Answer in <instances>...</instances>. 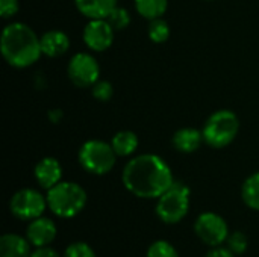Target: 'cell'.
I'll return each mask as SVG.
<instances>
[{"label": "cell", "instance_id": "obj_24", "mask_svg": "<svg viewBox=\"0 0 259 257\" xmlns=\"http://www.w3.org/2000/svg\"><path fill=\"white\" fill-rule=\"evenodd\" d=\"M91 92L93 97L99 101H108L112 98L114 95V88L109 82L106 80H97L93 86H91Z\"/></svg>", "mask_w": 259, "mask_h": 257}, {"label": "cell", "instance_id": "obj_17", "mask_svg": "<svg viewBox=\"0 0 259 257\" xmlns=\"http://www.w3.org/2000/svg\"><path fill=\"white\" fill-rule=\"evenodd\" d=\"M111 145L117 153V156L126 158L135 153V150L138 148V136L131 130H121L114 135Z\"/></svg>", "mask_w": 259, "mask_h": 257}, {"label": "cell", "instance_id": "obj_15", "mask_svg": "<svg viewBox=\"0 0 259 257\" xmlns=\"http://www.w3.org/2000/svg\"><path fill=\"white\" fill-rule=\"evenodd\" d=\"M203 133L193 127H184L179 129L173 135V145L181 153H193L199 150V147L203 142Z\"/></svg>", "mask_w": 259, "mask_h": 257}, {"label": "cell", "instance_id": "obj_8", "mask_svg": "<svg viewBox=\"0 0 259 257\" xmlns=\"http://www.w3.org/2000/svg\"><path fill=\"white\" fill-rule=\"evenodd\" d=\"M194 232L203 244L211 247L222 245L223 242H226L229 236V229L226 221L214 212L200 214L196 220Z\"/></svg>", "mask_w": 259, "mask_h": 257}, {"label": "cell", "instance_id": "obj_13", "mask_svg": "<svg viewBox=\"0 0 259 257\" xmlns=\"http://www.w3.org/2000/svg\"><path fill=\"white\" fill-rule=\"evenodd\" d=\"M39 42H41L42 55H46L49 58H58L70 48V38L67 33H64L61 30L46 32L39 38Z\"/></svg>", "mask_w": 259, "mask_h": 257}, {"label": "cell", "instance_id": "obj_20", "mask_svg": "<svg viewBox=\"0 0 259 257\" xmlns=\"http://www.w3.org/2000/svg\"><path fill=\"white\" fill-rule=\"evenodd\" d=\"M147 35H149V38L153 42L162 44L170 36V27H168L167 21L162 17L161 18H155V20H150V24L147 27Z\"/></svg>", "mask_w": 259, "mask_h": 257}, {"label": "cell", "instance_id": "obj_11", "mask_svg": "<svg viewBox=\"0 0 259 257\" xmlns=\"http://www.w3.org/2000/svg\"><path fill=\"white\" fill-rule=\"evenodd\" d=\"M26 238L36 248L47 247L56 238V226L52 220L39 217L36 220H32V223L27 226Z\"/></svg>", "mask_w": 259, "mask_h": 257}, {"label": "cell", "instance_id": "obj_25", "mask_svg": "<svg viewBox=\"0 0 259 257\" xmlns=\"http://www.w3.org/2000/svg\"><path fill=\"white\" fill-rule=\"evenodd\" d=\"M64 257H97L94 250L85 242H74L67 247Z\"/></svg>", "mask_w": 259, "mask_h": 257}, {"label": "cell", "instance_id": "obj_2", "mask_svg": "<svg viewBox=\"0 0 259 257\" xmlns=\"http://www.w3.org/2000/svg\"><path fill=\"white\" fill-rule=\"evenodd\" d=\"M0 50L5 61L15 68L30 67L42 55L39 38L24 23H11L3 29Z\"/></svg>", "mask_w": 259, "mask_h": 257}, {"label": "cell", "instance_id": "obj_21", "mask_svg": "<svg viewBox=\"0 0 259 257\" xmlns=\"http://www.w3.org/2000/svg\"><path fill=\"white\" fill-rule=\"evenodd\" d=\"M106 20L109 21V24L114 27V30H123L129 26L131 23V15H129V11L126 8H120L117 6L108 17Z\"/></svg>", "mask_w": 259, "mask_h": 257}, {"label": "cell", "instance_id": "obj_12", "mask_svg": "<svg viewBox=\"0 0 259 257\" xmlns=\"http://www.w3.org/2000/svg\"><path fill=\"white\" fill-rule=\"evenodd\" d=\"M33 174H35L38 185L49 191L61 182L62 167L55 158H42L35 165Z\"/></svg>", "mask_w": 259, "mask_h": 257}, {"label": "cell", "instance_id": "obj_28", "mask_svg": "<svg viewBox=\"0 0 259 257\" xmlns=\"http://www.w3.org/2000/svg\"><path fill=\"white\" fill-rule=\"evenodd\" d=\"M206 257H235V254L229 248H214L206 254Z\"/></svg>", "mask_w": 259, "mask_h": 257}, {"label": "cell", "instance_id": "obj_1", "mask_svg": "<svg viewBox=\"0 0 259 257\" xmlns=\"http://www.w3.org/2000/svg\"><path fill=\"white\" fill-rule=\"evenodd\" d=\"M173 182L167 162L152 153L131 159L123 170L124 188L140 198H159Z\"/></svg>", "mask_w": 259, "mask_h": 257}, {"label": "cell", "instance_id": "obj_18", "mask_svg": "<svg viewBox=\"0 0 259 257\" xmlns=\"http://www.w3.org/2000/svg\"><path fill=\"white\" fill-rule=\"evenodd\" d=\"M134 2H135L137 12L147 20L161 18L168 6L167 0H134Z\"/></svg>", "mask_w": 259, "mask_h": 257}, {"label": "cell", "instance_id": "obj_6", "mask_svg": "<svg viewBox=\"0 0 259 257\" xmlns=\"http://www.w3.org/2000/svg\"><path fill=\"white\" fill-rule=\"evenodd\" d=\"M115 161L117 153L112 145L100 139H90L83 142L79 150V164L85 171L96 176L109 173L114 168Z\"/></svg>", "mask_w": 259, "mask_h": 257}, {"label": "cell", "instance_id": "obj_16", "mask_svg": "<svg viewBox=\"0 0 259 257\" xmlns=\"http://www.w3.org/2000/svg\"><path fill=\"white\" fill-rule=\"evenodd\" d=\"M29 241L21 238L20 235L8 233L0 239V257H30Z\"/></svg>", "mask_w": 259, "mask_h": 257}, {"label": "cell", "instance_id": "obj_23", "mask_svg": "<svg viewBox=\"0 0 259 257\" xmlns=\"http://www.w3.org/2000/svg\"><path fill=\"white\" fill-rule=\"evenodd\" d=\"M226 242H228V248L234 254H243V253H246L247 245H249L247 236L243 232H234V233H231L228 236Z\"/></svg>", "mask_w": 259, "mask_h": 257}, {"label": "cell", "instance_id": "obj_5", "mask_svg": "<svg viewBox=\"0 0 259 257\" xmlns=\"http://www.w3.org/2000/svg\"><path fill=\"white\" fill-rule=\"evenodd\" d=\"M190 211V188L182 182L173 185L158 198L156 214L165 224H176L182 221Z\"/></svg>", "mask_w": 259, "mask_h": 257}, {"label": "cell", "instance_id": "obj_4", "mask_svg": "<svg viewBox=\"0 0 259 257\" xmlns=\"http://www.w3.org/2000/svg\"><path fill=\"white\" fill-rule=\"evenodd\" d=\"M240 120L232 111L214 112L203 126V139L212 148H223L229 145L238 135Z\"/></svg>", "mask_w": 259, "mask_h": 257}, {"label": "cell", "instance_id": "obj_27", "mask_svg": "<svg viewBox=\"0 0 259 257\" xmlns=\"http://www.w3.org/2000/svg\"><path fill=\"white\" fill-rule=\"evenodd\" d=\"M30 257H61L53 248L49 247H38Z\"/></svg>", "mask_w": 259, "mask_h": 257}, {"label": "cell", "instance_id": "obj_26", "mask_svg": "<svg viewBox=\"0 0 259 257\" xmlns=\"http://www.w3.org/2000/svg\"><path fill=\"white\" fill-rule=\"evenodd\" d=\"M18 12V0H0V15L11 18Z\"/></svg>", "mask_w": 259, "mask_h": 257}, {"label": "cell", "instance_id": "obj_7", "mask_svg": "<svg viewBox=\"0 0 259 257\" xmlns=\"http://www.w3.org/2000/svg\"><path fill=\"white\" fill-rule=\"evenodd\" d=\"M47 208V197L32 188H24L17 191L11 201L9 209L14 217L23 221H32L39 218Z\"/></svg>", "mask_w": 259, "mask_h": 257}, {"label": "cell", "instance_id": "obj_3", "mask_svg": "<svg viewBox=\"0 0 259 257\" xmlns=\"http://www.w3.org/2000/svg\"><path fill=\"white\" fill-rule=\"evenodd\" d=\"M87 204L85 189L74 182H59L47 191V206L59 218H73Z\"/></svg>", "mask_w": 259, "mask_h": 257}, {"label": "cell", "instance_id": "obj_14", "mask_svg": "<svg viewBox=\"0 0 259 257\" xmlns=\"http://www.w3.org/2000/svg\"><path fill=\"white\" fill-rule=\"evenodd\" d=\"M77 11L90 20L106 18L115 8L117 0H74Z\"/></svg>", "mask_w": 259, "mask_h": 257}, {"label": "cell", "instance_id": "obj_9", "mask_svg": "<svg viewBox=\"0 0 259 257\" xmlns=\"http://www.w3.org/2000/svg\"><path fill=\"white\" fill-rule=\"evenodd\" d=\"M70 80L79 88H91L100 76V67L90 53H76L67 68Z\"/></svg>", "mask_w": 259, "mask_h": 257}, {"label": "cell", "instance_id": "obj_10", "mask_svg": "<svg viewBox=\"0 0 259 257\" xmlns=\"http://www.w3.org/2000/svg\"><path fill=\"white\" fill-rule=\"evenodd\" d=\"M114 32L106 18L90 20L83 29V42L94 52H105L114 42Z\"/></svg>", "mask_w": 259, "mask_h": 257}, {"label": "cell", "instance_id": "obj_22", "mask_svg": "<svg viewBox=\"0 0 259 257\" xmlns=\"http://www.w3.org/2000/svg\"><path fill=\"white\" fill-rule=\"evenodd\" d=\"M147 257H179V254H178L176 248L170 242L156 241L149 247Z\"/></svg>", "mask_w": 259, "mask_h": 257}, {"label": "cell", "instance_id": "obj_19", "mask_svg": "<svg viewBox=\"0 0 259 257\" xmlns=\"http://www.w3.org/2000/svg\"><path fill=\"white\" fill-rule=\"evenodd\" d=\"M241 195H243L244 203L250 209L259 211V171L252 174L250 177H247V180L243 185Z\"/></svg>", "mask_w": 259, "mask_h": 257}, {"label": "cell", "instance_id": "obj_29", "mask_svg": "<svg viewBox=\"0 0 259 257\" xmlns=\"http://www.w3.org/2000/svg\"><path fill=\"white\" fill-rule=\"evenodd\" d=\"M49 117H50V120H52L53 123H58V120H59V118L62 117V114H61V112H59V111L56 109V111H52V112L49 114Z\"/></svg>", "mask_w": 259, "mask_h": 257}]
</instances>
